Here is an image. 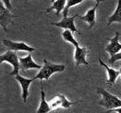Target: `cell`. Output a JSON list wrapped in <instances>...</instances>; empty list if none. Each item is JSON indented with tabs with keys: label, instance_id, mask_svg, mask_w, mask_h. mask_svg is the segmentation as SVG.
Here are the masks:
<instances>
[{
	"label": "cell",
	"instance_id": "cell-1",
	"mask_svg": "<svg viewBox=\"0 0 121 113\" xmlns=\"http://www.w3.org/2000/svg\"><path fill=\"white\" fill-rule=\"evenodd\" d=\"M43 68L40 70V72L33 77L34 79H40V80H48L49 77L55 73H60V72H63L65 70V65L63 64H54V63H50L48 62V60H46L45 58L43 60Z\"/></svg>",
	"mask_w": 121,
	"mask_h": 113
},
{
	"label": "cell",
	"instance_id": "cell-2",
	"mask_svg": "<svg viewBox=\"0 0 121 113\" xmlns=\"http://www.w3.org/2000/svg\"><path fill=\"white\" fill-rule=\"evenodd\" d=\"M97 93L102 95V98L98 103L99 105H103L108 109H113L121 106V99H119L115 95L100 88H97Z\"/></svg>",
	"mask_w": 121,
	"mask_h": 113
},
{
	"label": "cell",
	"instance_id": "cell-3",
	"mask_svg": "<svg viewBox=\"0 0 121 113\" xmlns=\"http://www.w3.org/2000/svg\"><path fill=\"white\" fill-rule=\"evenodd\" d=\"M3 62H8L13 67L12 72H10L9 73V75L18 74L19 70L21 68H20V60H19V57H18V56L16 54V51L9 50L6 53L2 54L0 56V63H3Z\"/></svg>",
	"mask_w": 121,
	"mask_h": 113
},
{
	"label": "cell",
	"instance_id": "cell-4",
	"mask_svg": "<svg viewBox=\"0 0 121 113\" xmlns=\"http://www.w3.org/2000/svg\"><path fill=\"white\" fill-rule=\"evenodd\" d=\"M3 43L9 50H12V51H16V52L17 51H26V52L31 53L36 50V48L31 47L22 41L19 42V41H12L9 40H3Z\"/></svg>",
	"mask_w": 121,
	"mask_h": 113
},
{
	"label": "cell",
	"instance_id": "cell-5",
	"mask_svg": "<svg viewBox=\"0 0 121 113\" xmlns=\"http://www.w3.org/2000/svg\"><path fill=\"white\" fill-rule=\"evenodd\" d=\"M78 14H76L72 17H63L59 23H52L53 25H56L58 27H61L64 29H69L72 32H77L78 34H80V32L77 29L76 25H75V19L77 17H78Z\"/></svg>",
	"mask_w": 121,
	"mask_h": 113
},
{
	"label": "cell",
	"instance_id": "cell-6",
	"mask_svg": "<svg viewBox=\"0 0 121 113\" xmlns=\"http://www.w3.org/2000/svg\"><path fill=\"white\" fill-rule=\"evenodd\" d=\"M13 17H16V16L11 14L9 9L5 6V4L3 2H1V4H0V24L4 28L5 31L8 30L7 25L9 23H10V21Z\"/></svg>",
	"mask_w": 121,
	"mask_h": 113
},
{
	"label": "cell",
	"instance_id": "cell-7",
	"mask_svg": "<svg viewBox=\"0 0 121 113\" xmlns=\"http://www.w3.org/2000/svg\"><path fill=\"white\" fill-rule=\"evenodd\" d=\"M19 60H20V68L23 71H27V70H30V69H38V70H41L43 68L42 65L37 64L33 60L31 54H28L25 57H19Z\"/></svg>",
	"mask_w": 121,
	"mask_h": 113
},
{
	"label": "cell",
	"instance_id": "cell-8",
	"mask_svg": "<svg viewBox=\"0 0 121 113\" xmlns=\"http://www.w3.org/2000/svg\"><path fill=\"white\" fill-rule=\"evenodd\" d=\"M15 78L16 80L20 83V86L22 88V98H23V101L24 103H26V99L28 97V88L31 84V82L33 80H35L34 78H26V77H23L19 74H16L15 75Z\"/></svg>",
	"mask_w": 121,
	"mask_h": 113
},
{
	"label": "cell",
	"instance_id": "cell-9",
	"mask_svg": "<svg viewBox=\"0 0 121 113\" xmlns=\"http://www.w3.org/2000/svg\"><path fill=\"white\" fill-rule=\"evenodd\" d=\"M86 56H87V49L85 47H80L77 46L75 49V61H76V67L78 68L80 64L84 65H89V62L86 60Z\"/></svg>",
	"mask_w": 121,
	"mask_h": 113
},
{
	"label": "cell",
	"instance_id": "cell-10",
	"mask_svg": "<svg viewBox=\"0 0 121 113\" xmlns=\"http://www.w3.org/2000/svg\"><path fill=\"white\" fill-rule=\"evenodd\" d=\"M106 51L112 56L117 54L121 51V43L119 42V33L116 32L115 36L112 39H110V43L106 46Z\"/></svg>",
	"mask_w": 121,
	"mask_h": 113
},
{
	"label": "cell",
	"instance_id": "cell-11",
	"mask_svg": "<svg viewBox=\"0 0 121 113\" xmlns=\"http://www.w3.org/2000/svg\"><path fill=\"white\" fill-rule=\"evenodd\" d=\"M98 61H99L100 65L103 66V67L106 69V71L108 72V75H109V77H108L107 83L109 84V86H112V84L115 83V81H116L118 75L120 74V71H116V70L112 69V68H110L109 66H107V65L101 60V57H100V56H98Z\"/></svg>",
	"mask_w": 121,
	"mask_h": 113
},
{
	"label": "cell",
	"instance_id": "cell-12",
	"mask_svg": "<svg viewBox=\"0 0 121 113\" xmlns=\"http://www.w3.org/2000/svg\"><path fill=\"white\" fill-rule=\"evenodd\" d=\"M98 4H99V3H96L94 8H90V9L86 12V14H85L84 16H78V18H79L80 20H83V21H85V22L88 23L89 28L93 27L94 24H95V11H96V8H97V7H98Z\"/></svg>",
	"mask_w": 121,
	"mask_h": 113
},
{
	"label": "cell",
	"instance_id": "cell-13",
	"mask_svg": "<svg viewBox=\"0 0 121 113\" xmlns=\"http://www.w3.org/2000/svg\"><path fill=\"white\" fill-rule=\"evenodd\" d=\"M41 103L40 106L37 110V113H49L52 109L49 105V103L46 102L45 100V94L43 90V80H41Z\"/></svg>",
	"mask_w": 121,
	"mask_h": 113
},
{
	"label": "cell",
	"instance_id": "cell-14",
	"mask_svg": "<svg viewBox=\"0 0 121 113\" xmlns=\"http://www.w3.org/2000/svg\"><path fill=\"white\" fill-rule=\"evenodd\" d=\"M66 2L67 0H55L52 4V6L50 8H48L45 12H49V11H52V10H55L56 11V15H60V11H63L65 6H66Z\"/></svg>",
	"mask_w": 121,
	"mask_h": 113
},
{
	"label": "cell",
	"instance_id": "cell-15",
	"mask_svg": "<svg viewBox=\"0 0 121 113\" xmlns=\"http://www.w3.org/2000/svg\"><path fill=\"white\" fill-rule=\"evenodd\" d=\"M112 23H121V0H118L115 11L108 18V25Z\"/></svg>",
	"mask_w": 121,
	"mask_h": 113
},
{
	"label": "cell",
	"instance_id": "cell-16",
	"mask_svg": "<svg viewBox=\"0 0 121 113\" xmlns=\"http://www.w3.org/2000/svg\"><path fill=\"white\" fill-rule=\"evenodd\" d=\"M61 36H62V38H63V40H64L65 41L72 43L73 45H75V47L79 46L78 42L76 40V39H75L74 36L72 35V31H71V30H69V29H65V30L62 32Z\"/></svg>",
	"mask_w": 121,
	"mask_h": 113
},
{
	"label": "cell",
	"instance_id": "cell-17",
	"mask_svg": "<svg viewBox=\"0 0 121 113\" xmlns=\"http://www.w3.org/2000/svg\"><path fill=\"white\" fill-rule=\"evenodd\" d=\"M49 105H50V107H51L52 110L57 109L59 107H61V94H57L49 102Z\"/></svg>",
	"mask_w": 121,
	"mask_h": 113
},
{
	"label": "cell",
	"instance_id": "cell-18",
	"mask_svg": "<svg viewBox=\"0 0 121 113\" xmlns=\"http://www.w3.org/2000/svg\"><path fill=\"white\" fill-rule=\"evenodd\" d=\"M84 0H67V2H66V6H65V8H64V9H63V14H62V16L63 17H68V10H69V8H71V7H73V6H76V5H78V4H80L81 2H83Z\"/></svg>",
	"mask_w": 121,
	"mask_h": 113
},
{
	"label": "cell",
	"instance_id": "cell-19",
	"mask_svg": "<svg viewBox=\"0 0 121 113\" xmlns=\"http://www.w3.org/2000/svg\"><path fill=\"white\" fill-rule=\"evenodd\" d=\"M77 103L70 102L63 94H61V107L62 108H69L71 105H76Z\"/></svg>",
	"mask_w": 121,
	"mask_h": 113
},
{
	"label": "cell",
	"instance_id": "cell-20",
	"mask_svg": "<svg viewBox=\"0 0 121 113\" xmlns=\"http://www.w3.org/2000/svg\"><path fill=\"white\" fill-rule=\"evenodd\" d=\"M120 59H121V51L118 52L117 54L112 56L110 57V59H109V64L113 65V62H115L116 60H120Z\"/></svg>",
	"mask_w": 121,
	"mask_h": 113
},
{
	"label": "cell",
	"instance_id": "cell-21",
	"mask_svg": "<svg viewBox=\"0 0 121 113\" xmlns=\"http://www.w3.org/2000/svg\"><path fill=\"white\" fill-rule=\"evenodd\" d=\"M1 2H3V3L5 4V6H6L9 10L12 9V8H11V4H10V1H9V0H1Z\"/></svg>",
	"mask_w": 121,
	"mask_h": 113
},
{
	"label": "cell",
	"instance_id": "cell-22",
	"mask_svg": "<svg viewBox=\"0 0 121 113\" xmlns=\"http://www.w3.org/2000/svg\"><path fill=\"white\" fill-rule=\"evenodd\" d=\"M95 1H96V3H100V2H102L103 0H95Z\"/></svg>",
	"mask_w": 121,
	"mask_h": 113
},
{
	"label": "cell",
	"instance_id": "cell-23",
	"mask_svg": "<svg viewBox=\"0 0 121 113\" xmlns=\"http://www.w3.org/2000/svg\"><path fill=\"white\" fill-rule=\"evenodd\" d=\"M120 67H121V63H120ZM120 74H121V68H120Z\"/></svg>",
	"mask_w": 121,
	"mask_h": 113
}]
</instances>
